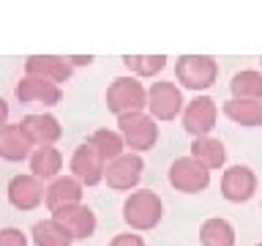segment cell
<instances>
[{"mask_svg": "<svg viewBox=\"0 0 262 246\" xmlns=\"http://www.w3.org/2000/svg\"><path fill=\"white\" fill-rule=\"evenodd\" d=\"M28 161H30V175L38 178V180H55L63 170V153L57 151L55 145L36 148Z\"/></svg>", "mask_w": 262, "mask_h": 246, "instance_id": "obj_18", "label": "cell"}, {"mask_svg": "<svg viewBox=\"0 0 262 246\" xmlns=\"http://www.w3.org/2000/svg\"><path fill=\"white\" fill-rule=\"evenodd\" d=\"M106 110L115 118L126 112H145L147 107V88L137 77H115L106 88Z\"/></svg>", "mask_w": 262, "mask_h": 246, "instance_id": "obj_4", "label": "cell"}, {"mask_svg": "<svg viewBox=\"0 0 262 246\" xmlns=\"http://www.w3.org/2000/svg\"><path fill=\"white\" fill-rule=\"evenodd\" d=\"M229 93L232 98H251V101H262V71L254 69H241L229 82Z\"/></svg>", "mask_w": 262, "mask_h": 246, "instance_id": "obj_23", "label": "cell"}, {"mask_svg": "<svg viewBox=\"0 0 262 246\" xmlns=\"http://www.w3.org/2000/svg\"><path fill=\"white\" fill-rule=\"evenodd\" d=\"M191 156L194 161H200L205 170H221L227 164V148L221 139L216 137H196L194 142H191Z\"/></svg>", "mask_w": 262, "mask_h": 246, "instance_id": "obj_17", "label": "cell"}, {"mask_svg": "<svg viewBox=\"0 0 262 246\" xmlns=\"http://www.w3.org/2000/svg\"><path fill=\"white\" fill-rule=\"evenodd\" d=\"M85 145H88L104 164H110V161L118 159V156L126 153V151H123V148H126V145H123V137H120L115 129H96L93 134L85 139Z\"/></svg>", "mask_w": 262, "mask_h": 246, "instance_id": "obj_20", "label": "cell"}, {"mask_svg": "<svg viewBox=\"0 0 262 246\" xmlns=\"http://www.w3.org/2000/svg\"><path fill=\"white\" fill-rule=\"evenodd\" d=\"M6 197L16 211H36L44 202V183L38 178H33L30 172H22V175H14L8 180Z\"/></svg>", "mask_w": 262, "mask_h": 246, "instance_id": "obj_11", "label": "cell"}, {"mask_svg": "<svg viewBox=\"0 0 262 246\" xmlns=\"http://www.w3.org/2000/svg\"><path fill=\"white\" fill-rule=\"evenodd\" d=\"M16 98L22 104H44V107H55L63 101V90L60 85H52L47 79H38V77H22L16 82Z\"/></svg>", "mask_w": 262, "mask_h": 246, "instance_id": "obj_16", "label": "cell"}, {"mask_svg": "<svg viewBox=\"0 0 262 246\" xmlns=\"http://www.w3.org/2000/svg\"><path fill=\"white\" fill-rule=\"evenodd\" d=\"M44 202H47L49 213L79 205L82 202V183L71 175H57L55 180H49V186H44Z\"/></svg>", "mask_w": 262, "mask_h": 246, "instance_id": "obj_14", "label": "cell"}, {"mask_svg": "<svg viewBox=\"0 0 262 246\" xmlns=\"http://www.w3.org/2000/svg\"><path fill=\"white\" fill-rule=\"evenodd\" d=\"M66 60H69L71 69H74V66H90V63H93V57H90V55H82V57H66Z\"/></svg>", "mask_w": 262, "mask_h": 246, "instance_id": "obj_28", "label": "cell"}, {"mask_svg": "<svg viewBox=\"0 0 262 246\" xmlns=\"http://www.w3.org/2000/svg\"><path fill=\"white\" fill-rule=\"evenodd\" d=\"M167 178H169V186L183 194H200L210 186V172L200 161H194L191 156H178L169 164Z\"/></svg>", "mask_w": 262, "mask_h": 246, "instance_id": "obj_7", "label": "cell"}, {"mask_svg": "<svg viewBox=\"0 0 262 246\" xmlns=\"http://www.w3.org/2000/svg\"><path fill=\"white\" fill-rule=\"evenodd\" d=\"M183 90H180L175 82H167V79H156L150 88H147V115L159 123H169V120H175L180 118V112H183Z\"/></svg>", "mask_w": 262, "mask_h": 246, "instance_id": "obj_5", "label": "cell"}, {"mask_svg": "<svg viewBox=\"0 0 262 246\" xmlns=\"http://www.w3.org/2000/svg\"><path fill=\"white\" fill-rule=\"evenodd\" d=\"M200 243L202 246H235V227L219 216L205 219L200 224Z\"/></svg>", "mask_w": 262, "mask_h": 246, "instance_id": "obj_22", "label": "cell"}, {"mask_svg": "<svg viewBox=\"0 0 262 246\" xmlns=\"http://www.w3.org/2000/svg\"><path fill=\"white\" fill-rule=\"evenodd\" d=\"M0 246H28V235L19 227H0Z\"/></svg>", "mask_w": 262, "mask_h": 246, "instance_id": "obj_26", "label": "cell"}, {"mask_svg": "<svg viewBox=\"0 0 262 246\" xmlns=\"http://www.w3.org/2000/svg\"><path fill=\"white\" fill-rule=\"evenodd\" d=\"M142 172H145V159L139 153L126 151L115 161L106 164L104 183L110 186L112 192H134L139 186V180H142Z\"/></svg>", "mask_w": 262, "mask_h": 246, "instance_id": "obj_6", "label": "cell"}, {"mask_svg": "<svg viewBox=\"0 0 262 246\" xmlns=\"http://www.w3.org/2000/svg\"><path fill=\"white\" fill-rule=\"evenodd\" d=\"M110 246H145V238L137 233H120L110 241Z\"/></svg>", "mask_w": 262, "mask_h": 246, "instance_id": "obj_27", "label": "cell"}, {"mask_svg": "<svg viewBox=\"0 0 262 246\" xmlns=\"http://www.w3.org/2000/svg\"><path fill=\"white\" fill-rule=\"evenodd\" d=\"M33 145L25 139V134L19 131L16 123H6L0 126V159L6 161H25L30 159Z\"/></svg>", "mask_w": 262, "mask_h": 246, "instance_id": "obj_19", "label": "cell"}, {"mask_svg": "<svg viewBox=\"0 0 262 246\" xmlns=\"http://www.w3.org/2000/svg\"><path fill=\"white\" fill-rule=\"evenodd\" d=\"M52 219L71 235V241H74V238H77V241H85V238H90V235L96 233V224H98L93 208H88L85 202L71 205V208H63V211H55Z\"/></svg>", "mask_w": 262, "mask_h": 246, "instance_id": "obj_12", "label": "cell"}, {"mask_svg": "<svg viewBox=\"0 0 262 246\" xmlns=\"http://www.w3.org/2000/svg\"><path fill=\"white\" fill-rule=\"evenodd\" d=\"M6 123H8V101L0 96V126H6Z\"/></svg>", "mask_w": 262, "mask_h": 246, "instance_id": "obj_29", "label": "cell"}, {"mask_svg": "<svg viewBox=\"0 0 262 246\" xmlns=\"http://www.w3.org/2000/svg\"><path fill=\"white\" fill-rule=\"evenodd\" d=\"M224 115L237 126L246 129H259L262 126V101L251 98H229L224 104Z\"/></svg>", "mask_w": 262, "mask_h": 246, "instance_id": "obj_21", "label": "cell"}, {"mask_svg": "<svg viewBox=\"0 0 262 246\" xmlns=\"http://www.w3.org/2000/svg\"><path fill=\"white\" fill-rule=\"evenodd\" d=\"M19 131L25 134L30 145H38V148H47V145H55L57 139L63 137V126L55 115L49 112H36V115H25V118L16 123Z\"/></svg>", "mask_w": 262, "mask_h": 246, "instance_id": "obj_10", "label": "cell"}, {"mask_svg": "<svg viewBox=\"0 0 262 246\" xmlns=\"http://www.w3.org/2000/svg\"><path fill=\"white\" fill-rule=\"evenodd\" d=\"M69 170H71V178H77L82 186H98V183L104 180L106 164L98 159V156L90 151L85 142H82L79 148H74Z\"/></svg>", "mask_w": 262, "mask_h": 246, "instance_id": "obj_15", "label": "cell"}, {"mask_svg": "<svg viewBox=\"0 0 262 246\" xmlns=\"http://www.w3.org/2000/svg\"><path fill=\"white\" fill-rule=\"evenodd\" d=\"M257 246H262V243H257Z\"/></svg>", "mask_w": 262, "mask_h": 246, "instance_id": "obj_31", "label": "cell"}, {"mask_svg": "<svg viewBox=\"0 0 262 246\" xmlns=\"http://www.w3.org/2000/svg\"><path fill=\"white\" fill-rule=\"evenodd\" d=\"M71 71H74L71 63L66 57H57V55H30L25 60V77H38V79L52 82V85L69 82Z\"/></svg>", "mask_w": 262, "mask_h": 246, "instance_id": "obj_13", "label": "cell"}, {"mask_svg": "<svg viewBox=\"0 0 262 246\" xmlns=\"http://www.w3.org/2000/svg\"><path fill=\"white\" fill-rule=\"evenodd\" d=\"M123 66L131 71V77L150 79V77H159L164 71L167 57L164 55H123Z\"/></svg>", "mask_w": 262, "mask_h": 246, "instance_id": "obj_24", "label": "cell"}, {"mask_svg": "<svg viewBox=\"0 0 262 246\" xmlns=\"http://www.w3.org/2000/svg\"><path fill=\"white\" fill-rule=\"evenodd\" d=\"M175 77L180 88L194 90L202 96V90L216 85L219 79V63L208 55H180L175 63Z\"/></svg>", "mask_w": 262, "mask_h": 246, "instance_id": "obj_3", "label": "cell"}, {"mask_svg": "<svg viewBox=\"0 0 262 246\" xmlns=\"http://www.w3.org/2000/svg\"><path fill=\"white\" fill-rule=\"evenodd\" d=\"M161 216H164V202L150 189H134L123 202V221L137 233H147V230L159 227Z\"/></svg>", "mask_w": 262, "mask_h": 246, "instance_id": "obj_1", "label": "cell"}, {"mask_svg": "<svg viewBox=\"0 0 262 246\" xmlns=\"http://www.w3.org/2000/svg\"><path fill=\"white\" fill-rule=\"evenodd\" d=\"M118 134L123 137V145L131 148V153H147L159 142V123L147 112H126L118 115Z\"/></svg>", "mask_w": 262, "mask_h": 246, "instance_id": "obj_2", "label": "cell"}, {"mask_svg": "<svg viewBox=\"0 0 262 246\" xmlns=\"http://www.w3.org/2000/svg\"><path fill=\"white\" fill-rule=\"evenodd\" d=\"M259 180H257V172L251 167H246V164H232V167H227L221 172V197H224L227 202H249L254 192H257Z\"/></svg>", "mask_w": 262, "mask_h": 246, "instance_id": "obj_9", "label": "cell"}, {"mask_svg": "<svg viewBox=\"0 0 262 246\" xmlns=\"http://www.w3.org/2000/svg\"><path fill=\"white\" fill-rule=\"evenodd\" d=\"M216 120H219V107L210 96H194L191 101H186L183 112H180V126L194 139L210 137V131L216 129Z\"/></svg>", "mask_w": 262, "mask_h": 246, "instance_id": "obj_8", "label": "cell"}, {"mask_svg": "<svg viewBox=\"0 0 262 246\" xmlns=\"http://www.w3.org/2000/svg\"><path fill=\"white\" fill-rule=\"evenodd\" d=\"M259 66H262V57H259Z\"/></svg>", "mask_w": 262, "mask_h": 246, "instance_id": "obj_30", "label": "cell"}, {"mask_svg": "<svg viewBox=\"0 0 262 246\" xmlns=\"http://www.w3.org/2000/svg\"><path fill=\"white\" fill-rule=\"evenodd\" d=\"M36 246H71V235L57 224L55 219H41L30 230Z\"/></svg>", "mask_w": 262, "mask_h": 246, "instance_id": "obj_25", "label": "cell"}]
</instances>
